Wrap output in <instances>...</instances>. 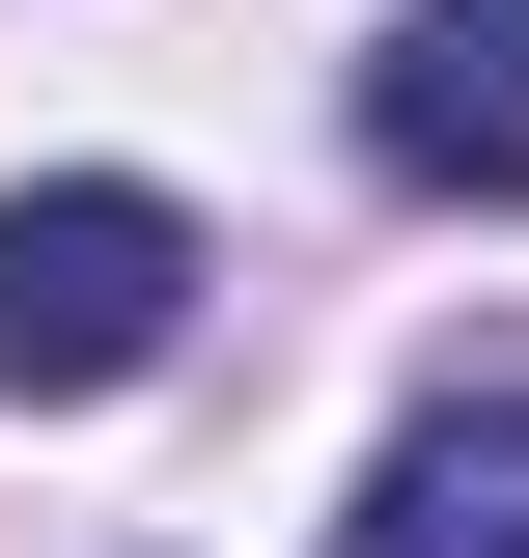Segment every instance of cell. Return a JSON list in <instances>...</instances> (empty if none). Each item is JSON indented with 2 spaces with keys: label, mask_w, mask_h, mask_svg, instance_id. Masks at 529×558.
Returning a JSON list of instances; mask_svg holds the SVG:
<instances>
[{
  "label": "cell",
  "mask_w": 529,
  "mask_h": 558,
  "mask_svg": "<svg viewBox=\"0 0 529 558\" xmlns=\"http://www.w3.org/2000/svg\"><path fill=\"white\" fill-rule=\"evenodd\" d=\"M196 336V223L139 196V168H57V196H0V391H139V363Z\"/></svg>",
  "instance_id": "cell-1"
},
{
  "label": "cell",
  "mask_w": 529,
  "mask_h": 558,
  "mask_svg": "<svg viewBox=\"0 0 529 558\" xmlns=\"http://www.w3.org/2000/svg\"><path fill=\"white\" fill-rule=\"evenodd\" d=\"M334 558H529V363H473V391H418Z\"/></svg>",
  "instance_id": "cell-3"
},
{
  "label": "cell",
  "mask_w": 529,
  "mask_h": 558,
  "mask_svg": "<svg viewBox=\"0 0 529 558\" xmlns=\"http://www.w3.org/2000/svg\"><path fill=\"white\" fill-rule=\"evenodd\" d=\"M362 168L391 196H529V0H391L362 28Z\"/></svg>",
  "instance_id": "cell-2"
}]
</instances>
